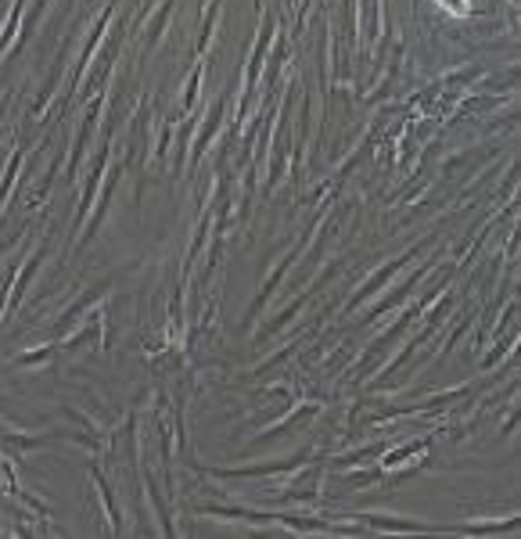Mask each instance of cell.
<instances>
[{
	"label": "cell",
	"instance_id": "cell-1",
	"mask_svg": "<svg viewBox=\"0 0 521 539\" xmlns=\"http://www.w3.org/2000/svg\"><path fill=\"white\" fill-rule=\"evenodd\" d=\"M309 457V450H298L296 457H288V461H270V464H245V467H209L216 478H266V474H285V471H296L302 467Z\"/></svg>",
	"mask_w": 521,
	"mask_h": 539
},
{
	"label": "cell",
	"instance_id": "cell-2",
	"mask_svg": "<svg viewBox=\"0 0 521 539\" xmlns=\"http://www.w3.org/2000/svg\"><path fill=\"white\" fill-rule=\"evenodd\" d=\"M421 248H425V245H414V248H410L406 255H399V259H392L388 266H381L377 274H371V277H367V281L360 284V292L353 295V303H349V309H356V306H360V303H364V299H367L371 292H381V284H385V281H392V277H396V274H399V270H403V266H406V263H410V259H414V255H417Z\"/></svg>",
	"mask_w": 521,
	"mask_h": 539
},
{
	"label": "cell",
	"instance_id": "cell-3",
	"mask_svg": "<svg viewBox=\"0 0 521 539\" xmlns=\"http://www.w3.org/2000/svg\"><path fill=\"white\" fill-rule=\"evenodd\" d=\"M224 108H226V94H224V97H216V105L209 108V119H205V126L198 130V137H195V145H191V165H198V162H202V155L209 152L213 137L220 134V126H224Z\"/></svg>",
	"mask_w": 521,
	"mask_h": 539
},
{
	"label": "cell",
	"instance_id": "cell-4",
	"mask_svg": "<svg viewBox=\"0 0 521 539\" xmlns=\"http://www.w3.org/2000/svg\"><path fill=\"white\" fill-rule=\"evenodd\" d=\"M108 288H112V281H101V284H94V288H90L86 295H79V299H75L73 306L65 309L62 316H58V324H55V331L62 334V331H65L69 324H75V320H79V313H83V309H90V306H94V303H97V299H105V295H108Z\"/></svg>",
	"mask_w": 521,
	"mask_h": 539
},
{
	"label": "cell",
	"instance_id": "cell-5",
	"mask_svg": "<svg viewBox=\"0 0 521 539\" xmlns=\"http://www.w3.org/2000/svg\"><path fill=\"white\" fill-rule=\"evenodd\" d=\"M94 485H97V496H101V504H105V514L112 518V533H123V518H119V504H115V496H112V489H108V482H105V474L94 467Z\"/></svg>",
	"mask_w": 521,
	"mask_h": 539
},
{
	"label": "cell",
	"instance_id": "cell-6",
	"mask_svg": "<svg viewBox=\"0 0 521 539\" xmlns=\"http://www.w3.org/2000/svg\"><path fill=\"white\" fill-rule=\"evenodd\" d=\"M309 295H313V288H309V292H302V295H298V299H296V303H292L288 309H281V313H277V316H274V320H270L266 327H259V334H255V338H270L274 331H281V327H285V324H288V320L296 316L298 309L306 306V299H309Z\"/></svg>",
	"mask_w": 521,
	"mask_h": 539
},
{
	"label": "cell",
	"instance_id": "cell-7",
	"mask_svg": "<svg viewBox=\"0 0 521 539\" xmlns=\"http://www.w3.org/2000/svg\"><path fill=\"white\" fill-rule=\"evenodd\" d=\"M220 7H224V0H209V11H205V18H202V36H198V58L209 51L213 29H216V22H220Z\"/></svg>",
	"mask_w": 521,
	"mask_h": 539
},
{
	"label": "cell",
	"instance_id": "cell-8",
	"mask_svg": "<svg viewBox=\"0 0 521 539\" xmlns=\"http://www.w3.org/2000/svg\"><path fill=\"white\" fill-rule=\"evenodd\" d=\"M173 4H176V0H162V4H158V11L151 15V25H148V47H155V44L162 40V33H165V22H169V15H173Z\"/></svg>",
	"mask_w": 521,
	"mask_h": 539
},
{
	"label": "cell",
	"instance_id": "cell-9",
	"mask_svg": "<svg viewBox=\"0 0 521 539\" xmlns=\"http://www.w3.org/2000/svg\"><path fill=\"white\" fill-rule=\"evenodd\" d=\"M55 349H58V345H40V349H33V353H18L15 364H18V367H44V364H51Z\"/></svg>",
	"mask_w": 521,
	"mask_h": 539
},
{
	"label": "cell",
	"instance_id": "cell-10",
	"mask_svg": "<svg viewBox=\"0 0 521 539\" xmlns=\"http://www.w3.org/2000/svg\"><path fill=\"white\" fill-rule=\"evenodd\" d=\"M44 11H47V0H33V11H29V15L22 18V29H18V40H15V51H18V47H22L25 40H29V33H33V25L40 22V15H44Z\"/></svg>",
	"mask_w": 521,
	"mask_h": 539
},
{
	"label": "cell",
	"instance_id": "cell-11",
	"mask_svg": "<svg viewBox=\"0 0 521 539\" xmlns=\"http://www.w3.org/2000/svg\"><path fill=\"white\" fill-rule=\"evenodd\" d=\"M22 4H25V0H11V15H7V25L0 29V55L7 51V44H11V36H15V25H18V18H22Z\"/></svg>",
	"mask_w": 521,
	"mask_h": 539
},
{
	"label": "cell",
	"instance_id": "cell-12",
	"mask_svg": "<svg viewBox=\"0 0 521 539\" xmlns=\"http://www.w3.org/2000/svg\"><path fill=\"white\" fill-rule=\"evenodd\" d=\"M198 83H202V65H195V73H191V79H187V90H184V115H191V112H195Z\"/></svg>",
	"mask_w": 521,
	"mask_h": 539
},
{
	"label": "cell",
	"instance_id": "cell-13",
	"mask_svg": "<svg viewBox=\"0 0 521 539\" xmlns=\"http://www.w3.org/2000/svg\"><path fill=\"white\" fill-rule=\"evenodd\" d=\"M425 274H428V266H425V270H417V274L410 277V284L403 288V295H410V292H414V284H421V277H425ZM392 306H396V295H392V299H385V303H381L377 309H371V320L377 316V313H385V309H392Z\"/></svg>",
	"mask_w": 521,
	"mask_h": 539
},
{
	"label": "cell",
	"instance_id": "cell-14",
	"mask_svg": "<svg viewBox=\"0 0 521 539\" xmlns=\"http://www.w3.org/2000/svg\"><path fill=\"white\" fill-rule=\"evenodd\" d=\"M18 162H22V152H15L11 165H7V173H4V184H0V209H4V198L11 195V184H15V169H18Z\"/></svg>",
	"mask_w": 521,
	"mask_h": 539
},
{
	"label": "cell",
	"instance_id": "cell-15",
	"mask_svg": "<svg viewBox=\"0 0 521 539\" xmlns=\"http://www.w3.org/2000/svg\"><path fill=\"white\" fill-rule=\"evenodd\" d=\"M11 432H15V428H11L7 421H0V443H7V435H11Z\"/></svg>",
	"mask_w": 521,
	"mask_h": 539
}]
</instances>
